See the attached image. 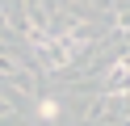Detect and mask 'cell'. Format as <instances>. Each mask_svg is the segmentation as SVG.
<instances>
[{"instance_id":"cell-1","label":"cell","mask_w":130,"mask_h":126,"mask_svg":"<svg viewBox=\"0 0 130 126\" xmlns=\"http://www.w3.org/2000/svg\"><path fill=\"white\" fill-rule=\"evenodd\" d=\"M76 50H80V42L67 38V34H59V38H38V55H42L46 67H67L71 59H76Z\"/></svg>"},{"instance_id":"cell-2","label":"cell","mask_w":130,"mask_h":126,"mask_svg":"<svg viewBox=\"0 0 130 126\" xmlns=\"http://www.w3.org/2000/svg\"><path fill=\"white\" fill-rule=\"evenodd\" d=\"M59 101H55V97H42V101H38V105H34V118H42V122H55V118H59Z\"/></svg>"},{"instance_id":"cell-3","label":"cell","mask_w":130,"mask_h":126,"mask_svg":"<svg viewBox=\"0 0 130 126\" xmlns=\"http://www.w3.org/2000/svg\"><path fill=\"white\" fill-rule=\"evenodd\" d=\"M17 72H21L17 59H13V55H0V76H17Z\"/></svg>"},{"instance_id":"cell-4","label":"cell","mask_w":130,"mask_h":126,"mask_svg":"<svg viewBox=\"0 0 130 126\" xmlns=\"http://www.w3.org/2000/svg\"><path fill=\"white\" fill-rule=\"evenodd\" d=\"M0 30H4V13H0Z\"/></svg>"}]
</instances>
